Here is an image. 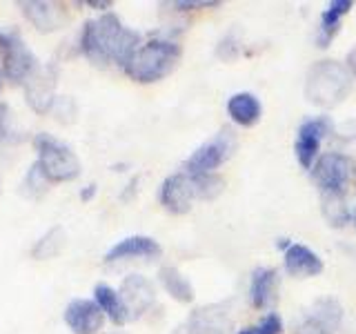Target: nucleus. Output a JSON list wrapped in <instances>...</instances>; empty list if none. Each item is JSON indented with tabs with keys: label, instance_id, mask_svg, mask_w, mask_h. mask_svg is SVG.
Wrapping results in <instances>:
<instances>
[{
	"label": "nucleus",
	"instance_id": "nucleus-26",
	"mask_svg": "<svg viewBox=\"0 0 356 334\" xmlns=\"http://www.w3.org/2000/svg\"><path fill=\"white\" fill-rule=\"evenodd\" d=\"M281 332H283L281 317H278L276 312H270L267 317H263L261 323H256V326H250V328H243L236 334H281Z\"/></svg>",
	"mask_w": 356,
	"mask_h": 334
},
{
	"label": "nucleus",
	"instance_id": "nucleus-15",
	"mask_svg": "<svg viewBox=\"0 0 356 334\" xmlns=\"http://www.w3.org/2000/svg\"><path fill=\"white\" fill-rule=\"evenodd\" d=\"M278 292V272L274 267H256L252 272V283H250V299L252 305L265 310L276 301Z\"/></svg>",
	"mask_w": 356,
	"mask_h": 334
},
{
	"label": "nucleus",
	"instance_id": "nucleus-21",
	"mask_svg": "<svg viewBox=\"0 0 356 334\" xmlns=\"http://www.w3.org/2000/svg\"><path fill=\"white\" fill-rule=\"evenodd\" d=\"M323 216L327 218L330 225L341 228L352 221V209L348 205L345 194H323Z\"/></svg>",
	"mask_w": 356,
	"mask_h": 334
},
{
	"label": "nucleus",
	"instance_id": "nucleus-2",
	"mask_svg": "<svg viewBox=\"0 0 356 334\" xmlns=\"http://www.w3.org/2000/svg\"><path fill=\"white\" fill-rule=\"evenodd\" d=\"M181 45L167 38H152L147 42H143L140 47L134 51L131 61L127 63L125 72L131 81L136 83H156L163 81L165 76H170L178 61H181Z\"/></svg>",
	"mask_w": 356,
	"mask_h": 334
},
{
	"label": "nucleus",
	"instance_id": "nucleus-3",
	"mask_svg": "<svg viewBox=\"0 0 356 334\" xmlns=\"http://www.w3.org/2000/svg\"><path fill=\"white\" fill-rule=\"evenodd\" d=\"M352 89V74L337 61H318L309 67L305 81V96L314 105L334 107L339 105Z\"/></svg>",
	"mask_w": 356,
	"mask_h": 334
},
{
	"label": "nucleus",
	"instance_id": "nucleus-27",
	"mask_svg": "<svg viewBox=\"0 0 356 334\" xmlns=\"http://www.w3.org/2000/svg\"><path fill=\"white\" fill-rule=\"evenodd\" d=\"M294 334H334L327 326H323L321 321H316L314 317L305 315L294 326Z\"/></svg>",
	"mask_w": 356,
	"mask_h": 334
},
{
	"label": "nucleus",
	"instance_id": "nucleus-6",
	"mask_svg": "<svg viewBox=\"0 0 356 334\" xmlns=\"http://www.w3.org/2000/svg\"><path fill=\"white\" fill-rule=\"evenodd\" d=\"M0 61L5 78L25 85L27 78L38 70L36 56L16 31H0Z\"/></svg>",
	"mask_w": 356,
	"mask_h": 334
},
{
	"label": "nucleus",
	"instance_id": "nucleus-22",
	"mask_svg": "<svg viewBox=\"0 0 356 334\" xmlns=\"http://www.w3.org/2000/svg\"><path fill=\"white\" fill-rule=\"evenodd\" d=\"M309 317H314L323 326H327L332 332H337L343 319V308L339 305V301H334V299H318L316 303L312 305Z\"/></svg>",
	"mask_w": 356,
	"mask_h": 334
},
{
	"label": "nucleus",
	"instance_id": "nucleus-19",
	"mask_svg": "<svg viewBox=\"0 0 356 334\" xmlns=\"http://www.w3.org/2000/svg\"><path fill=\"white\" fill-rule=\"evenodd\" d=\"M350 9H352L350 0H337V3L327 5V9L323 11V16H321V27H318V36H316L318 47H327L332 42V38L337 36V31H339L341 18L348 14Z\"/></svg>",
	"mask_w": 356,
	"mask_h": 334
},
{
	"label": "nucleus",
	"instance_id": "nucleus-16",
	"mask_svg": "<svg viewBox=\"0 0 356 334\" xmlns=\"http://www.w3.org/2000/svg\"><path fill=\"white\" fill-rule=\"evenodd\" d=\"M22 14L31 22L33 27H38L40 31H54L60 29L67 20V11L60 5L51 3H20Z\"/></svg>",
	"mask_w": 356,
	"mask_h": 334
},
{
	"label": "nucleus",
	"instance_id": "nucleus-30",
	"mask_svg": "<svg viewBox=\"0 0 356 334\" xmlns=\"http://www.w3.org/2000/svg\"><path fill=\"white\" fill-rule=\"evenodd\" d=\"M352 221H354V225H356V212H352Z\"/></svg>",
	"mask_w": 356,
	"mask_h": 334
},
{
	"label": "nucleus",
	"instance_id": "nucleus-28",
	"mask_svg": "<svg viewBox=\"0 0 356 334\" xmlns=\"http://www.w3.org/2000/svg\"><path fill=\"white\" fill-rule=\"evenodd\" d=\"M348 70L356 76V47L350 51V56H348Z\"/></svg>",
	"mask_w": 356,
	"mask_h": 334
},
{
	"label": "nucleus",
	"instance_id": "nucleus-29",
	"mask_svg": "<svg viewBox=\"0 0 356 334\" xmlns=\"http://www.w3.org/2000/svg\"><path fill=\"white\" fill-rule=\"evenodd\" d=\"M87 7H96V9H109L111 3H87Z\"/></svg>",
	"mask_w": 356,
	"mask_h": 334
},
{
	"label": "nucleus",
	"instance_id": "nucleus-9",
	"mask_svg": "<svg viewBox=\"0 0 356 334\" xmlns=\"http://www.w3.org/2000/svg\"><path fill=\"white\" fill-rule=\"evenodd\" d=\"M196 198L194 178L189 174H172L161 185V205L172 214H187Z\"/></svg>",
	"mask_w": 356,
	"mask_h": 334
},
{
	"label": "nucleus",
	"instance_id": "nucleus-32",
	"mask_svg": "<svg viewBox=\"0 0 356 334\" xmlns=\"http://www.w3.org/2000/svg\"><path fill=\"white\" fill-rule=\"evenodd\" d=\"M111 334H122V332H111Z\"/></svg>",
	"mask_w": 356,
	"mask_h": 334
},
{
	"label": "nucleus",
	"instance_id": "nucleus-20",
	"mask_svg": "<svg viewBox=\"0 0 356 334\" xmlns=\"http://www.w3.org/2000/svg\"><path fill=\"white\" fill-rule=\"evenodd\" d=\"M159 278L165 287V292L170 294L172 299L181 301V303H192L194 301V287L187 278L176 270V267L167 265L159 270Z\"/></svg>",
	"mask_w": 356,
	"mask_h": 334
},
{
	"label": "nucleus",
	"instance_id": "nucleus-13",
	"mask_svg": "<svg viewBox=\"0 0 356 334\" xmlns=\"http://www.w3.org/2000/svg\"><path fill=\"white\" fill-rule=\"evenodd\" d=\"M163 248L159 245V241H154L149 237H129L118 241L114 248H111L105 254L107 263L114 261H125V259H156L161 256Z\"/></svg>",
	"mask_w": 356,
	"mask_h": 334
},
{
	"label": "nucleus",
	"instance_id": "nucleus-24",
	"mask_svg": "<svg viewBox=\"0 0 356 334\" xmlns=\"http://www.w3.org/2000/svg\"><path fill=\"white\" fill-rule=\"evenodd\" d=\"M192 178H194V187H196V198H205V200L216 198L222 192V185H225L222 178H218L216 174H196Z\"/></svg>",
	"mask_w": 356,
	"mask_h": 334
},
{
	"label": "nucleus",
	"instance_id": "nucleus-25",
	"mask_svg": "<svg viewBox=\"0 0 356 334\" xmlns=\"http://www.w3.org/2000/svg\"><path fill=\"white\" fill-rule=\"evenodd\" d=\"M47 185H49V181L42 176V172L38 170V165L33 163L29 174L25 176V183H22L20 192L25 196H29V198H36V196H40L44 192V189H47Z\"/></svg>",
	"mask_w": 356,
	"mask_h": 334
},
{
	"label": "nucleus",
	"instance_id": "nucleus-18",
	"mask_svg": "<svg viewBox=\"0 0 356 334\" xmlns=\"http://www.w3.org/2000/svg\"><path fill=\"white\" fill-rule=\"evenodd\" d=\"M94 301L100 305V310H103L105 315L111 319V323H116V326H125L127 321H131L125 301H122V296L111 285L98 283L94 287Z\"/></svg>",
	"mask_w": 356,
	"mask_h": 334
},
{
	"label": "nucleus",
	"instance_id": "nucleus-17",
	"mask_svg": "<svg viewBox=\"0 0 356 334\" xmlns=\"http://www.w3.org/2000/svg\"><path fill=\"white\" fill-rule=\"evenodd\" d=\"M227 114L232 116L234 122H238V125L254 127L256 122L261 120V114H263L261 100L256 98L254 94H250V92L234 94L227 100Z\"/></svg>",
	"mask_w": 356,
	"mask_h": 334
},
{
	"label": "nucleus",
	"instance_id": "nucleus-14",
	"mask_svg": "<svg viewBox=\"0 0 356 334\" xmlns=\"http://www.w3.org/2000/svg\"><path fill=\"white\" fill-rule=\"evenodd\" d=\"M285 270L296 278L318 276L323 272V261L318 259L316 252H312L305 245L292 243L285 250Z\"/></svg>",
	"mask_w": 356,
	"mask_h": 334
},
{
	"label": "nucleus",
	"instance_id": "nucleus-4",
	"mask_svg": "<svg viewBox=\"0 0 356 334\" xmlns=\"http://www.w3.org/2000/svg\"><path fill=\"white\" fill-rule=\"evenodd\" d=\"M33 145L38 152L36 165L49 183H67L81 176V161L70 145L49 136V134H38L33 138Z\"/></svg>",
	"mask_w": 356,
	"mask_h": 334
},
{
	"label": "nucleus",
	"instance_id": "nucleus-5",
	"mask_svg": "<svg viewBox=\"0 0 356 334\" xmlns=\"http://www.w3.org/2000/svg\"><path fill=\"white\" fill-rule=\"evenodd\" d=\"M312 181L318 185L323 194H345L356 187V161L345 154L327 152L312 167Z\"/></svg>",
	"mask_w": 356,
	"mask_h": 334
},
{
	"label": "nucleus",
	"instance_id": "nucleus-1",
	"mask_svg": "<svg viewBox=\"0 0 356 334\" xmlns=\"http://www.w3.org/2000/svg\"><path fill=\"white\" fill-rule=\"evenodd\" d=\"M140 45V33L122 25L120 18L111 11L96 20H87L81 33L83 56L98 67L114 63L125 70Z\"/></svg>",
	"mask_w": 356,
	"mask_h": 334
},
{
	"label": "nucleus",
	"instance_id": "nucleus-8",
	"mask_svg": "<svg viewBox=\"0 0 356 334\" xmlns=\"http://www.w3.org/2000/svg\"><path fill=\"white\" fill-rule=\"evenodd\" d=\"M327 134H332V120L327 116H316L300 122V127L296 132L294 154L303 170H312L314 167V163L318 161L321 143L323 138H327Z\"/></svg>",
	"mask_w": 356,
	"mask_h": 334
},
{
	"label": "nucleus",
	"instance_id": "nucleus-7",
	"mask_svg": "<svg viewBox=\"0 0 356 334\" xmlns=\"http://www.w3.org/2000/svg\"><path fill=\"white\" fill-rule=\"evenodd\" d=\"M236 150V136H234V132L229 127H222L214 138L207 141L205 145H200V148L189 156L185 161V174H211L225 163L229 156Z\"/></svg>",
	"mask_w": 356,
	"mask_h": 334
},
{
	"label": "nucleus",
	"instance_id": "nucleus-23",
	"mask_svg": "<svg viewBox=\"0 0 356 334\" xmlns=\"http://www.w3.org/2000/svg\"><path fill=\"white\" fill-rule=\"evenodd\" d=\"M65 241H67L65 230L63 228H51L40 241H36V245H33V250H31L33 259H40V261L54 259V256L60 254V250L65 248Z\"/></svg>",
	"mask_w": 356,
	"mask_h": 334
},
{
	"label": "nucleus",
	"instance_id": "nucleus-12",
	"mask_svg": "<svg viewBox=\"0 0 356 334\" xmlns=\"http://www.w3.org/2000/svg\"><path fill=\"white\" fill-rule=\"evenodd\" d=\"M120 296H122V301H125L131 321L138 319L140 315H145V312L154 305V299H156L152 283L145 276H138V274H131L122 281Z\"/></svg>",
	"mask_w": 356,
	"mask_h": 334
},
{
	"label": "nucleus",
	"instance_id": "nucleus-11",
	"mask_svg": "<svg viewBox=\"0 0 356 334\" xmlns=\"http://www.w3.org/2000/svg\"><path fill=\"white\" fill-rule=\"evenodd\" d=\"M54 89H56V74L54 67H40L33 72L25 83V96L31 109L47 111L54 103Z\"/></svg>",
	"mask_w": 356,
	"mask_h": 334
},
{
	"label": "nucleus",
	"instance_id": "nucleus-31",
	"mask_svg": "<svg viewBox=\"0 0 356 334\" xmlns=\"http://www.w3.org/2000/svg\"><path fill=\"white\" fill-rule=\"evenodd\" d=\"M0 89H3V81H0Z\"/></svg>",
	"mask_w": 356,
	"mask_h": 334
},
{
	"label": "nucleus",
	"instance_id": "nucleus-10",
	"mask_svg": "<svg viewBox=\"0 0 356 334\" xmlns=\"http://www.w3.org/2000/svg\"><path fill=\"white\" fill-rule=\"evenodd\" d=\"M65 323L74 334H98L105 326V312L96 301L76 299L65 308Z\"/></svg>",
	"mask_w": 356,
	"mask_h": 334
}]
</instances>
